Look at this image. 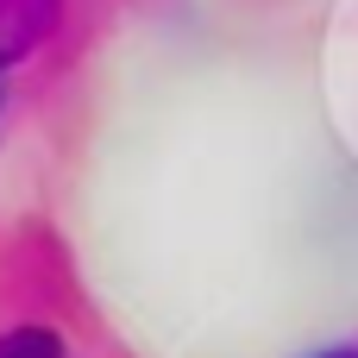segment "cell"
Instances as JSON below:
<instances>
[{
    "mask_svg": "<svg viewBox=\"0 0 358 358\" xmlns=\"http://www.w3.org/2000/svg\"><path fill=\"white\" fill-rule=\"evenodd\" d=\"M57 0H0V63H13L44 25H50Z\"/></svg>",
    "mask_w": 358,
    "mask_h": 358,
    "instance_id": "1",
    "label": "cell"
},
{
    "mask_svg": "<svg viewBox=\"0 0 358 358\" xmlns=\"http://www.w3.org/2000/svg\"><path fill=\"white\" fill-rule=\"evenodd\" d=\"M57 334H38V327H19V334H6L0 340V358H57Z\"/></svg>",
    "mask_w": 358,
    "mask_h": 358,
    "instance_id": "2",
    "label": "cell"
},
{
    "mask_svg": "<svg viewBox=\"0 0 358 358\" xmlns=\"http://www.w3.org/2000/svg\"><path fill=\"white\" fill-rule=\"evenodd\" d=\"M327 358H358V352H327Z\"/></svg>",
    "mask_w": 358,
    "mask_h": 358,
    "instance_id": "3",
    "label": "cell"
}]
</instances>
